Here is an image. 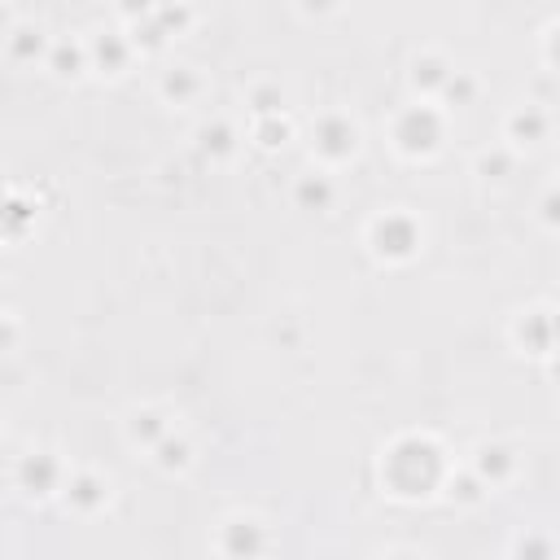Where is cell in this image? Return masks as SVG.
<instances>
[{"mask_svg": "<svg viewBox=\"0 0 560 560\" xmlns=\"http://www.w3.org/2000/svg\"><path fill=\"white\" fill-rule=\"evenodd\" d=\"M538 223H542L547 232H556V228H560V197H556V188H547V192H542V201H538Z\"/></svg>", "mask_w": 560, "mask_h": 560, "instance_id": "obj_30", "label": "cell"}, {"mask_svg": "<svg viewBox=\"0 0 560 560\" xmlns=\"http://www.w3.org/2000/svg\"><path fill=\"white\" fill-rule=\"evenodd\" d=\"M455 455L433 438V433H398L381 446V459H376V477H381V490L398 503H429L446 472H451Z\"/></svg>", "mask_w": 560, "mask_h": 560, "instance_id": "obj_1", "label": "cell"}, {"mask_svg": "<svg viewBox=\"0 0 560 560\" xmlns=\"http://www.w3.org/2000/svg\"><path fill=\"white\" fill-rule=\"evenodd\" d=\"M66 455L61 451H52V446H26L18 459H13V472H9V481H13V490L22 494V499H31V503H52L57 499V490H61V481H66Z\"/></svg>", "mask_w": 560, "mask_h": 560, "instance_id": "obj_6", "label": "cell"}, {"mask_svg": "<svg viewBox=\"0 0 560 560\" xmlns=\"http://www.w3.org/2000/svg\"><path fill=\"white\" fill-rule=\"evenodd\" d=\"M464 464H468L490 490H503V486H512V481L521 477V451H516L512 442H503V438H481V442H472L468 455H464Z\"/></svg>", "mask_w": 560, "mask_h": 560, "instance_id": "obj_11", "label": "cell"}, {"mask_svg": "<svg viewBox=\"0 0 560 560\" xmlns=\"http://www.w3.org/2000/svg\"><path fill=\"white\" fill-rule=\"evenodd\" d=\"M57 503H61L70 516L92 521V516L109 512V503H114V481H109V472H101V468H92V464H70V468H66V481H61V490H57Z\"/></svg>", "mask_w": 560, "mask_h": 560, "instance_id": "obj_7", "label": "cell"}, {"mask_svg": "<svg viewBox=\"0 0 560 560\" xmlns=\"http://www.w3.org/2000/svg\"><path fill=\"white\" fill-rule=\"evenodd\" d=\"M22 337H26V324H22L9 306H0V354L18 350V346H22Z\"/></svg>", "mask_w": 560, "mask_h": 560, "instance_id": "obj_28", "label": "cell"}, {"mask_svg": "<svg viewBox=\"0 0 560 560\" xmlns=\"http://www.w3.org/2000/svg\"><path fill=\"white\" fill-rule=\"evenodd\" d=\"M472 175L481 179V184H490V188H499V184H508L512 175H516V166H521V153L516 149H508L503 140H494V144H481L477 153H472Z\"/></svg>", "mask_w": 560, "mask_h": 560, "instance_id": "obj_23", "label": "cell"}, {"mask_svg": "<svg viewBox=\"0 0 560 560\" xmlns=\"http://www.w3.org/2000/svg\"><path fill=\"white\" fill-rule=\"evenodd\" d=\"M337 197H341L337 171L315 166V162H311L306 171H298L293 184H289V201H293L298 210H306V214H328V210L337 206Z\"/></svg>", "mask_w": 560, "mask_h": 560, "instance_id": "obj_13", "label": "cell"}, {"mask_svg": "<svg viewBox=\"0 0 560 560\" xmlns=\"http://www.w3.org/2000/svg\"><path fill=\"white\" fill-rule=\"evenodd\" d=\"M210 551H214V556H228V560L267 556V551H276V529H271L267 516H258V512H249V508H236V512H228V516L214 525Z\"/></svg>", "mask_w": 560, "mask_h": 560, "instance_id": "obj_5", "label": "cell"}, {"mask_svg": "<svg viewBox=\"0 0 560 560\" xmlns=\"http://www.w3.org/2000/svg\"><path fill=\"white\" fill-rule=\"evenodd\" d=\"M0 433H4V411H0Z\"/></svg>", "mask_w": 560, "mask_h": 560, "instance_id": "obj_34", "label": "cell"}, {"mask_svg": "<svg viewBox=\"0 0 560 560\" xmlns=\"http://www.w3.org/2000/svg\"><path fill=\"white\" fill-rule=\"evenodd\" d=\"M153 4H158V0H153Z\"/></svg>", "mask_w": 560, "mask_h": 560, "instance_id": "obj_35", "label": "cell"}, {"mask_svg": "<svg viewBox=\"0 0 560 560\" xmlns=\"http://www.w3.org/2000/svg\"><path fill=\"white\" fill-rule=\"evenodd\" d=\"M477 96H481V74H477V70H468V66H455V70L446 74L442 92H438L433 101H438L446 114H455V109L477 105Z\"/></svg>", "mask_w": 560, "mask_h": 560, "instance_id": "obj_24", "label": "cell"}, {"mask_svg": "<svg viewBox=\"0 0 560 560\" xmlns=\"http://www.w3.org/2000/svg\"><path fill=\"white\" fill-rule=\"evenodd\" d=\"M144 13H153V0H118V22L122 26L136 22V18H144Z\"/></svg>", "mask_w": 560, "mask_h": 560, "instance_id": "obj_31", "label": "cell"}, {"mask_svg": "<svg viewBox=\"0 0 560 560\" xmlns=\"http://www.w3.org/2000/svg\"><path fill=\"white\" fill-rule=\"evenodd\" d=\"M446 136H451V114L424 96L394 105L385 118V140L402 162H433L446 149Z\"/></svg>", "mask_w": 560, "mask_h": 560, "instance_id": "obj_2", "label": "cell"}, {"mask_svg": "<svg viewBox=\"0 0 560 560\" xmlns=\"http://www.w3.org/2000/svg\"><path fill=\"white\" fill-rule=\"evenodd\" d=\"M44 70L57 79V83H79L88 79V48H83V35H57L44 52Z\"/></svg>", "mask_w": 560, "mask_h": 560, "instance_id": "obj_20", "label": "cell"}, {"mask_svg": "<svg viewBox=\"0 0 560 560\" xmlns=\"http://www.w3.org/2000/svg\"><path fill=\"white\" fill-rule=\"evenodd\" d=\"M35 223H39V201L22 188H0V245L26 241Z\"/></svg>", "mask_w": 560, "mask_h": 560, "instance_id": "obj_16", "label": "cell"}, {"mask_svg": "<svg viewBox=\"0 0 560 560\" xmlns=\"http://www.w3.org/2000/svg\"><path fill=\"white\" fill-rule=\"evenodd\" d=\"M451 508H459V512H477V508H486L490 503V486L468 468V464H451V472H446V481H442V490H438Z\"/></svg>", "mask_w": 560, "mask_h": 560, "instance_id": "obj_21", "label": "cell"}, {"mask_svg": "<svg viewBox=\"0 0 560 560\" xmlns=\"http://www.w3.org/2000/svg\"><path fill=\"white\" fill-rule=\"evenodd\" d=\"M293 136H298V122H293L289 109H280V114H254V118L245 122V140H249L254 149H262V153H280Z\"/></svg>", "mask_w": 560, "mask_h": 560, "instance_id": "obj_22", "label": "cell"}, {"mask_svg": "<svg viewBox=\"0 0 560 560\" xmlns=\"http://www.w3.org/2000/svg\"><path fill=\"white\" fill-rule=\"evenodd\" d=\"M280 109H289V92H284L280 79L262 74V79L245 83V114H249V118H254V114H280Z\"/></svg>", "mask_w": 560, "mask_h": 560, "instance_id": "obj_25", "label": "cell"}, {"mask_svg": "<svg viewBox=\"0 0 560 560\" xmlns=\"http://www.w3.org/2000/svg\"><path fill=\"white\" fill-rule=\"evenodd\" d=\"M508 341H512L516 354L551 363V354H556V306L551 302H529V306L512 311Z\"/></svg>", "mask_w": 560, "mask_h": 560, "instance_id": "obj_8", "label": "cell"}, {"mask_svg": "<svg viewBox=\"0 0 560 560\" xmlns=\"http://www.w3.org/2000/svg\"><path fill=\"white\" fill-rule=\"evenodd\" d=\"M508 556H525V560H551L556 556V538L547 534H521L508 542Z\"/></svg>", "mask_w": 560, "mask_h": 560, "instance_id": "obj_27", "label": "cell"}, {"mask_svg": "<svg viewBox=\"0 0 560 560\" xmlns=\"http://www.w3.org/2000/svg\"><path fill=\"white\" fill-rule=\"evenodd\" d=\"M241 140H245V131H241L228 114H210V118H201V122H197V131H192L197 153H201L206 162H214V166L232 162V158H236V149H241Z\"/></svg>", "mask_w": 560, "mask_h": 560, "instance_id": "obj_14", "label": "cell"}, {"mask_svg": "<svg viewBox=\"0 0 560 560\" xmlns=\"http://www.w3.org/2000/svg\"><path fill=\"white\" fill-rule=\"evenodd\" d=\"M83 48H88V74H96V79H122L140 61L122 22L118 26H92L83 35Z\"/></svg>", "mask_w": 560, "mask_h": 560, "instance_id": "obj_9", "label": "cell"}, {"mask_svg": "<svg viewBox=\"0 0 560 560\" xmlns=\"http://www.w3.org/2000/svg\"><path fill=\"white\" fill-rule=\"evenodd\" d=\"M551 127H556L551 105H538V101L521 96V101H516V105L503 114L499 140L525 158V149H538V144H547V140H551Z\"/></svg>", "mask_w": 560, "mask_h": 560, "instance_id": "obj_10", "label": "cell"}, {"mask_svg": "<svg viewBox=\"0 0 560 560\" xmlns=\"http://www.w3.org/2000/svg\"><path fill=\"white\" fill-rule=\"evenodd\" d=\"M341 9V0H293V13L306 18V22H324Z\"/></svg>", "mask_w": 560, "mask_h": 560, "instance_id": "obj_29", "label": "cell"}, {"mask_svg": "<svg viewBox=\"0 0 560 560\" xmlns=\"http://www.w3.org/2000/svg\"><path fill=\"white\" fill-rule=\"evenodd\" d=\"M166 429H175V411L162 407V402H140L122 416V442L131 451H149Z\"/></svg>", "mask_w": 560, "mask_h": 560, "instance_id": "obj_15", "label": "cell"}, {"mask_svg": "<svg viewBox=\"0 0 560 560\" xmlns=\"http://www.w3.org/2000/svg\"><path fill=\"white\" fill-rule=\"evenodd\" d=\"M158 101L171 105V109H192L206 92H210V79L197 61H171L166 70H158Z\"/></svg>", "mask_w": 560, "mask_h": 560, "instance_id": "obj_12", "label": "cell"}, {"mask_svg": "<svg viewBox=\"0 0 560 560\" xmlns=\"http://www.w3.org/2000/svg\"><path fill=\"white\" fill-rule=\"evenodd\" d=\"M306 144H311V162L315 166H328V171H341L359 158L363 149V127L350 109L332 105V109H319L306 127Z\"/></svg>", "mask_w": 560, "mask_h": 560, "instance_id": "obj_4", "label": "cell"}, {"mask_svg": "<svg viewBox=\"0 0 560 560\" xmlns=\"http://www.w3.org/2000/svg\"><path fill=\"white\" fill-rule=\"evenodd\" d=\"M48 44H52V35L39 26V22H26V18H18L13 26H9V35L0 39V48H4V57L13 61V66H44V52H48Z\"/></svg>", "mask_w": 560, "mask_h": 560, "instance_id": "obj_19", "label": "cell"}, {"mask_svg": "<svg viewBox=\"0 0 560 560\" xmlns=\"http://www.w3.org/2000/svg\"><path fill=\"white\" fill-rule=\"evenodd\" d=\"M144 455H149V464H153L162 477H188L192 464H197V442L175 424V429H166Z\"/></svg>", "mask_w": 560, "mask_h": 560, "instance_id": "obj_18", "label": "cell"}, {"mask_svg": "<svg viewBox=\"0 0 560 560\" xmlns=\"http://www.w3.org/2000/svg\"><path fill=\"white\" fill-rule=\"evenodd\" d=\"M451 70H455V57L442 52V48H420V52H411V61H407V88H411V96L433 101V96L442 92V83H446Z\"/></svg>", "mask_w": 560, "mask_h": 560, "instance_id": "obj_17", "label": "cell"}, {"mask_svg": "<svg viewBox=\"0 0 560 560\" xmlns=\"http://www.w3.org/2000/svg\"><path fill=\"white\" fill-rule=\"evenodd\" d=\"M149 18H153V22L162 26V35L175 44L179 35H188V31H192V22H197V9H192V0H158Z\"/></svg>", "mask_w": 560, "mask_h": 560, "instance_id": "obj_26", "label": "cell"}, {"mask_svg": "<svg viewBox=\"0 0 560 560\" xmlns=\"http://www.w3.org/2000/svg\"><path fill=\"white\" fill-rule=\"evenodd\" d=\"M363 245L381 267H407L424 249V219L411 206H381L363 223Z\"/></svg>", "mask_w": 560, "mask_h": 560, "instance_id": "obj_3", "label": "cell"}, {"mask_svg": "<svg viewBox=\"0 0 560 560\" xmlns=\"http://www.w3.org/2000/svg\"><path fill=\"white\" fill-rule=\"evenodd\" d=\"M13 22H18V18H13V9H9V4L0 0V39L9 35V26H13Z\"/></svg>", "mask_w": 560, "mask_h": 560, "instance_id": "obj_32", "label": "cell"}, {"mask_svg": "<svg viewBox=\"0 0 560 560\" xmlns=\"http://www.w3.org/2000/svg\"><path fill=\"white\" fill-rule=\"evenodd\" d=\"M4 298H9V293H4V280H0V306H4Z\"/></svg>", "mask_w": 560, "mask_h": 560, "instance_id": "obj_33", "label": "cell"}]
</instances>
